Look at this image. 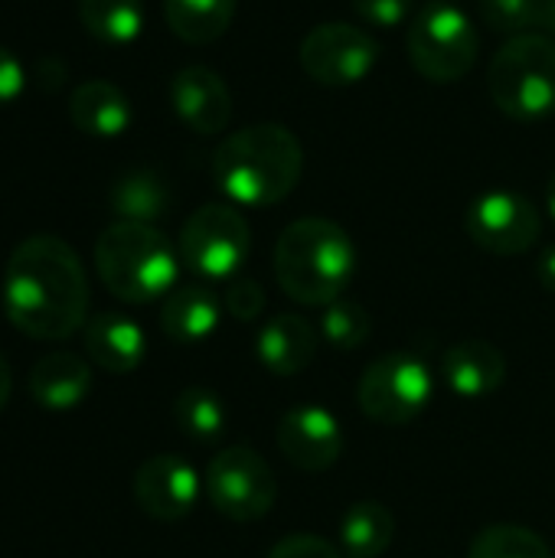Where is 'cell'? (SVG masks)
<instances>
[{
  "label": "cell",
  "mask_w": 555,
  "mask_h": 558,
  "mask_svg": "<svg viewBox=\"0 0 555 558\" xmlns=\"http://www.w3.org/2000/svg\"><path fill=\"white\" fill-rule=\"evenodd\" d=\"M7 320L33 340H65L88 314V278L69 242L59 235L23 239L3 271Z\"/></svg>",
  "instance_id": "cell-1"
},
{
  "label": "cell",
  "mask_w": 555,
  "mask_h": 558,
  "mask_svg": "<svg viewBox=\"0 0 555 558\" xmlns=\"http://www.w3.org/2000/svg\"><path fill=\"white\" fill-rule=\"evenodd\" d=\"M301 173L304 147L294 131L275 121L229 134L213 154V180L236 206H275L291 196Z\"/></svg>",
  "instance_id": "cell-2"
},
{
  "label": "cell",
  "mask_w": 555,
  "mask_h": 558,
  "mask_svg": "<svg viewBox=\"0 0 555 558\" xmlns=\"http://www.w3.org/2000/svg\"><path fill=\"white\" fill-rule=\"evenodd\" d=\"M353 271V239L334 219H294L275 242V278L281 291L304 307H327L343 298Z\"/></svg>",
  "instance_id": "cell-3"
},
{
  "label": "cell",
  "mask_w": 555,
  "mask_h": 558,
  "mask_svg": "<svg viewBox=\"0 0 555 558\" xmlns=\"http://www.w3.org/2000/svg\"><path fill=\"white\" fill-rule=\"evenodd\" d=\"M95 268L114 298L128 304H150L173 291L180 252L160 229L114 219L95 242Z\"/></svg>",
  "instance_id": "cell-4"
},
{
  "label": "cell",
  "mask_w": 555,
  "mask_h": 558,
  "mask_svg": "<svg viewBox=\"0 0 555 558\" xmlns=\"http://www.w3.org/2000/svg\"><path fill=\"white\" fill-rule=\"evenodd\" d=\"M494 105L514 121H543L555 114V39L543 33L510 36L487 69Z\"/></svg>",
  "instance_id": "cell-5"
},
{
  "label": "cell",
  "mask_w": 555,
  "mask_h": 558,
  "mask_svg": "<svg viewBox=\"0 0 555 558\" xmlns=\"http://www.w3.org/2000/svg\"><path fill=\"white\" fill-rule=\"evenodd\" d=\"M409 59L429 82H461L478 62V29L458 0H429L415 10L409 36Z\"/></svg>",
  "instance_id": "cell-6"
},
{
  "label": "cell",
  "mask_w": 555,
  "mask_h": 558,
  "mask_svg": "<svg viewBox=\"0 0 555 558\" xmlns=\"http://www.w3.org/2000/svg\"><path fill=\"white\" fill-rule=\"evenodd\" d=\"M435 396V376L425 360L415 353H386L376 356L357 386L360 412L386 428H399L415 422Z\"/></svg>",
  "instance_id": "cell-7"
},
{
  "label": "cell",
  "mask_w": 555,
  "mask_h": 558,
  "mask_svg": "<svg viewBox=\"0 0 555 558\" xmlns=\"http://www.w3.org/2000/svg\"><path fill=\"white\" fill-rule=\"evenodd\" d=\"M252 248V229L232 203H206L180 229L183 265L209 281H232Z\"/></svg>",
  "instance_id": "cell-8"
},
{
  "label": "cell",
  "mask_w": 555,
  "mask_h": 558,
  "mask_svg": "<svg viewBox=\"0 0 555 558\" xmlns=\"http://www.w3.org/2000/svg\"><path fill=\"white\" fill-rule=\"evenodd\" d=\"M206 497L216 507V513H222L226 520L236 523H255L262 520L278 497V481L275 471L268 468V461L245 448H226L219 451L209 468H206Z\"/></svg>",
  "instance_id": "cell-9"
},
{
  "label": "cell",
  "mask_w": 555,
  "mask_h": 558,
  "mask_svg": "<svg viewBox=\"0 0 555 558\" xmlns=\"http://www.w3.org/2000/svg\"><path fill=\"white\" fill-rule=\"evenodd\" d=\"M304 72L327 88H347L363 82L379 62V43L370 29L357 23H321L301 43Z\"/></svg>",
  "instance_id": "cell-10"
},
{
  "label": "cell",
  "mask_w": 555,
  "mask_h": 558,
  "mask_svg": "<svg viewBox=\"0 0 555 558\" xmlns=\"http://www.w3.org/2000/svg\"><path fill=\"white\" fill-rule=\"evenodd\" d=\"M468 235L491 255H523L543 235L540 209L517 190H487L468 206Z\"/></svg>",
  "instance_id": "cell-11"
},
{
  "label": "cell",
  "mask_w": 555,
  "mask_h": 558,
  "mask_svg": "<svg viewBox=\"0 0 555 558\" xmlns=\"http://www.w3.org/2000/svg\"><path fill=\"white\" fill-rule=\"evenodd\" d=\"M275 441L285 461L307 474L334 468L343 454V428L337 415L324 405H298L285 412Z\"/></svg>",
  "instance_id": "cell-12"
},
{
  "label": "cell",
  "mask_w": 555,
  "mask_h": 558,
  "mask_svg": "<svg viewBox=\"0 0 555 558\" xmlns=\"http://www.w3.org/2000/svg\"><path fill=\"white\" fill-rule=\"evenodd\" d=\"M134 500L147 517L177 523L200 500V474L177 454H154L134 474Z\"/></svg>",
  "instance_id": "cell-13"
},
{
  "label": "cell",
  "mask_w": 555,
  "mask_h": 558,
  "mask_svg": "<svg viewBox=\"0 0 555 558\" xmlns=\"http://www.w3.org/2000/svg\"><path fill=\"white\" fill-rule=\"evenodd\" d=\"M170 105L177 118L203 137H213L229 128L232 92L222 75L209 65H186L170 78Z\"/></svg>",
  "instance_id": "cell-14"
},
{
  "label": "cell",
  "mask_w": 555,
  "mask_h": 558,
  "mask_svg": "<svg viewBox=\"0 0 555 558\" xmlns=\"http://www.w3.org/2000/svg\"><path fill=\"white\" fill-rule=\"evenodd\" d=\"M442 376L458 399L478 402L504 386L507 360L491 340H461L445 353Z\"/></svg>",
  "instance_id": "cell-15"
},
{
  "label": "cell",
  "mask_w": 555,
  "mask_h": 558,
  "mask_svg": "<svg viewBox=\"0 0 555 558\" xmlns=\"http://www.w3.org/2000/svg\"><path fill=\"white\" fill-rule=\"evenodd\" d=\"M255 353L272 376H298L311 366L317 353V330L301 314H278L262 324L255 337Z\"/></svg>",
  "instance_id": "cell-16"
},
{
  "label": "cell",
  "mask_w": 555,
  "mask_h": 558,
  "mask_svg": "<svg viewBox=\"0 0 555 558\" xmlns=\"http://www.w3.org/2000/svg\"><path fill=\"white\" fill-rule=\"evenodd\" d=\"M85 353L88 360L111 373V376H124L131 369L141 366L144 353H147V337L137 327V320L124 317V314H95L85 324Z\"/></svg>",
  "instance_id": "cell-17"
},
{
  "label": "cell",
  "mask_w": 555,
  "mask_h": 558,
  "mask_svg": "<svg viewBox=\"0 0 555 558\" xmlns=\"http://www.w3.org/2000/svg\"><path fill=\"white\" fill-rule=\"evenodd\" d=\"M92 392V366L65 350L46 353L29 369V396L49 412H69L82 405Z\"/></svg>",
  "instance_id": "cell-18"
},
{
  "label": "cell",
  "mask_w": 555,
  "mask_h": 558,
  "mask_svg": "<svg viewBox=\"0 0 555 558\" xmlns=\"http://www.w3.org/2000/svg\"><path fill=\"white\" fill-rule=\"evenodd\" d=\"M69 121L88 137H121L131 128V101L118 85L88 78L69 95Z\"/></svg>",
  "instance_id": "cell-19"
},
{
  "label": "cell",
  "mask_w": 555,
  "mask_h": 558,
  "mask_svg": "<svg viewBox=\"0 0 555 558\" xmlns=\"http://www.w3.org/2000/svg\"><path fill=\"white\" fill-rule=\"evenodd\" d=\"M222 317V301L203 284L173 288L160 307V327L173 343H203L216 333Z\"/></svg>",
  "instance_id": "cell-20"
},
{
  "label": "cell",
  "mask_w": 555,
  "mask_h": 558,
  "mask_svg": "<svg viewBox=\"0 0 555 558\" xmlns=\"http://www.w3.org/2000/svg\"><path fill=\"white\" fill-rule=\"evenodd\" d=\"M111 213L121 219V222H144V226H154L167 209H170V186L167 180L157 173V170H147V167H137V170H128L114 180L111 186Z\"/></svg>",
  "instance_id": "cell-21"
},
{
  "label": "cell",
  "mask_w": 555,
  "mask_h": 558,
  "mask_svg": "<svg viewBox=\"0 0 555 558\" xmlns=\"http://www.w3.org/2000/svg\"><path fill=\"white\" fill-rule=\"evenodd\" d=\"M396 536V517L379 500H360L340 517V553L347 558H383Z\"/></svg>",
  "instance_id": "cell-22"
},
{
  "label": "cell",
  "mask_w": 555,
  "mask_h": 558,
  "mask_svg": "<svg viewBox=\"0 0 555 558\" xmlns=\"http://www.w3.org/2000/svg\"><path fill=\"white\" fill-rule=\"evenodd\" d=\"M236 3L239 0H164V16L173 36L203 46L232 26Z\"/></svg>",
  "instance_id": "cell-23"
},
{
  "label": "cell",
  "mask_w": 555,
  "mask_h": 558,
  "mask_svg": "<svg viewBox=\"0 0 555 558\" xmlns=\"http://www.w3.org/2000/svg\"><path fill=\"white\" fill-rule=\"evenodd\" d=\"M79 20L105 46H131L144 33L141 0H79Z\"/></svg>",
  "instance_id": "cell-24"
},
{
  "label": "cell",
  "mask_w": 555,
  "mask_h": 558,
  "mask_svg": "<svg viewBox=\"0 0 555 558\" xmlns=\"http://www.w3.org/2000/svg\"><path fill=\"white\" fill-rule=\"evenodd\" d=\"M173 422L177 428L193 441H213L226 432V405L209 389H183L173 402Z\"/></svg>",
  "instance_id": "cell-25"
},
{
  "label": "cell",
  "mask_w": 555,
  "mask_h": 558,
  "mask_svg": "<svg viewBox=\"0 0 555 558\" xmlns=\"http://www.w3.org/2000/svg\"><path fill=\"white\" fill-rule=\"evenodd\" d=\"M468 558H553L546 539L527 526L497 523L474 536Z\"/></svg>",
  "instance_id": "cell-26"
},
{
  "label": "cell",
  "mask_w": 555,
  "mask_h": 558,
  "mask_svg": "<svg viewBox=\"0 0 555 558\" xmlns=\"http://www.w3.org/2000/svg\"><path fill=\"white\" fill-rule=\"evenodd\" d=\"M373 324H370V314L363 304L350 301V298H337L334 304L324 307V317H321V337L340 350V353H350L357 347L366 343Z\"/></svg>",
  "instance_id": "cell-27"
},
{
  "label": "cell",
  "mask_w": 555,
  "mask_h": 558,
  "mask_svg": "<svg viewBox=\"0 0 555 558\" xmlns=\"http://www.w3.org/2000/svg\"><path fill=\"white\" fill-rule=\"evenodd\" d=\"M478 3V16L507 36H523L533 33L536 26H543V13H546V0H474Z\"/></svg>",
  "instance_id": "cell-28"
},
{
  "label": "cell",
  "mask_w": 555,
  "mask_h": 558,
  "mask_svg": "<svg viewBox=\"0 0 555 558\" xmlns=\"http://www.w3.org/2000/svg\"><path fill=\"white\" fill-rule=\"evenodd\" d=\"M222 307L236 317V320H258V314L265 311V291L258 288V281L252 278H232L226 294H222Z\"/></svg>",
  "instance_id": "cell-29"
},
{
  "label": "cell",
  "mask_w": 555,
  "mask_h": 558,
  "mask_svg": "<svg viewBox=\"0 0 555 558\" xmlns=\"http://www.w3.org/2000/svg\"><path fill=\"white\" fill-rule=\"evenodd\" d=\"M353 10L363 23L389 29L415 16V0H353Z\"/></svg>",
  "instance_id": "cell-30"
},
{
  "label": "cell",
  "mask_w": 555,
  "mask_h": 558,
  "mask_svg": "<svg viewBox=\"0 0 555 558\" xmlns=\"http://www.w3.org/2000/svg\"><path fill=\"white\" fill-rule=\"evenodd\" d=\"M268 558H343V553L321 539V536H311V533H294V536H285Z\"/></svg>",
  "instance_id": "cell-31"
},
{
  "label": "cell",
  "mask_w": 555,
  "mask_h": 558,
  "mask_svg": "<svg viewBox=\"0 0 555 558\" xmlns=\"http://www.w3.org/2000/svg\"><path fill=\"white\" fill-rule=\"evenodd\" d=\"M26 88V72H23V62L7 49L0 46V105H13Z\"/></svg>",
  "instance_id": "cell-32"
},
{
  "label": "cell",
  "mask_w": 555,
  "mask_h": 558,
  "mask_svg": "<svg viewBox=\"0 0 555 558\" xmlns=\"http://www.w3.org/2000/svg\"><path fill=\"white\" fill-rule=\"evenodd\" d=\"M536 275H540V284L546 291H555V245L543 248L540 262H536Z\"/></svg>",
  "instance_id": "cell-33"
},
{
  "label": "cell",
  "mask_w": 555,
  "mask_h": 558,
  "mask_svg": "<svg viewBox=\"0 0 555 558\" xmlns=\"http://www.w3.org/2000/svg\"><path fill=\"white\" fill-rule=\"evenodd\" d=\"M10 389H13V373H10V363H7L3 353H0V412H3L7 402H10Z\"/></svg>",
  "instance_id": "cell-34"
},
{
  "label": "cell",
  "mask_w": 555,
  "mask_h": 558,
  "mask_svg": "<svg viewBox=\"0 0 555 558\" xmlns=\"http://www.w3.org/2000/svg\"><path fill=\"white\" fill-rule=\"evenodd\" d=\"M543 26L553 33L555 39V0H546V13H543Z\"/></svg>",
  "instance_id": "cell-35"
},
{
  "label": "cell",
  "mask_w": 555,
  "mask_h": 558,
  "mask_svg": "<svg viewBox=\"0 0 555 558\" xmlns=\"http://www.w3.org/2000/svg\"><path fill=\"white\" fill-rule=\"evenodd\" d=\"M546 206H550V216H553L555 222V173L553 180H550V190H546Z\"/></svg>",
  "instance_id": "cell-36"
}]
</instances>
